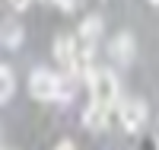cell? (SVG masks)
Masks as SVG:
<instances>
[{
    "mask_svg": "<svg viewBox=\"0 0 159 150\" xmlns=\"http://www.w3.org/2000/svg\"><path fill=\"white\" fill-rule=\"evenodd\" d=\"M29 3H32V0H10L13 10H29Z\"/></svg>",
    "mask_w": 159,
    "mask_h": 150,
    "instance_id": "obj_10",
    "label": "cell"
},
{
    "mask_svg": "<svg viewBox=\"0 0 159 150\" xmlns=\"http://www.w3.org/2000/svg\"><path fill=\"white\" fill-rule=\"evenodd\" d=\"M54 150H76V147H73V144H70V141H61V144H57V147H54Z\"/></svg>",
    "mask_w": 159,
    "mask_h": 150,
    "instance_id": "obj_11",
    "label": "cell"
},
{
    "mask_svg": "<svg viewBox=\"0 0 159 150\" xmlns=\"http://www.w3.org/2000/svg\"><path fill=\"white\" fill-rule=\"evenodd\" d=\"M150 3H156V7H159V0H150Z\"/></svg>",
    "mask_w": 159,
    "mask_h": 150,
    "instance_id": "obj_12",
    "label": "cell"
},
{
    "mask_svg": "<svg viewBox=\"0 0 159 150\" xmlns=\"http://www.w3.org/2000/svg\"><path fill=\"white\" fill-rule=\"evenodd\" d=\"M118 115H121L124 131L137 134L143 125H147V102H143V99H124L121 109H118Z\"/></svg>",
    "mask_w": 159,
    "mask_h": 150,
    "instance_id": "obj_3",
    "label": "cell"
},
{
    "mask_svg": "<svg viewBox=\"0 0 159 150\" xmlns=\"http://www.w3.org/2000/svg\"><path fill=\"white\" fill-rule=\"evenodd\" d=\"M105 118H108V109L99 105V102H89V105L83 109V125L92 128V131H102V128H105Z\"/></svg>",
    "mask_w": 159,
    "mask_h": 150,
    "instance_id": "obj_6",
    "label": "cell"
},
{
    "mask_svg": "<svg viewBox=\"0 0 159 150\" xmlns=\"http://www.w3.org/2000/svg\"><path fill=\"white\" fill-rule=\"evenodd\" d=\"M108 54L115 58V64H130V61H134V35H130V32L115 35L111 45H108Z\"/></svg>",
    "mask_w": 159,
    "mask_h": 150,
    "instance_id": "obj_5",
    "label": "cell"
},
{
    "mask_svg": "<svg viewBox=\"0 0 159 150\" xmlns=\"http://www.w3.org/2000/svg\"><path fill=\"white\" fill-rule=\"evenodd\" d=\"M89 93H92V102H99V105H105V109H111L115 102H118V77L111 74V70H92L89 77Z\"/></svg>",
    "mask_w": 159,
    "mask_h": 150,
    "instance_id": "obj_2",
    "label": "cell"
},
{
    "mask_svg": "<svg viewBox=\"0 0 159 150\" xmlns=\"http://www.w3.org/2000/svg\"><path fill=\"white\" fill-rule=\"evenodd\" d=\"M13 93H16V77H13V67L3 64L0 67V102H10Z\"/></svg>",
    "mask_w": 159,
    "mask_h": 150,
    "instance_id": "obj_8",
    "label": "cell"
},
{
    "mask_svg": "<svg viewBox=\"0 0 159 150\" xmlns=\"http://www.w3.org/2000/svg\"><path fill=\"white\" fill-rule=\"evenodd\" d=\"M76 51H80V48H76V42H73L70 35H57V38H54V58H57V64H61L67 74L76 70Z\"/></svg>",
    "mask_w": 159,
    "mask_h": 150,
    "instance_id": "obj_4",
    "label": "cell"
},
{
    "mask_svg": "<svg viewBox=\"0 0 159 150\" xmlns=\"http://www.w3.org/2000/svg\"><path fill=\"white\" fill-rule=\"evenodd\" d=\"M3 150H10V147H3Z\"/></svg>",
    "mask_w": 159,
    "mask_h": 150,
    "instance_id": "obj_13",
    "label": "cell"
},
{
    "mask_svg": "<svg viewBox=\"0 0 159 150\" xmlns=\"http://www.w3.org/2000/svg\"><path fill=\"white\" fill-rule=\"evenodd\" d=\"M19 42H22V29H19V22L7 19V22H3V48H19Z\"/></svg>",
    "mask_w": 159,
    "mask_h": 150,
    "instance_id": "obj_9",
    "label": "cell"
},
{
    "mask_svg": "<svg viewBox=\"0 0 159 150\" xmlns=\"http://www.w3.org/2000/svg\"><path fill=\"white\" fill-rule=\"evenodd\" d=\"M29 93L38 99V102H57L61 96H67L70 90H64V80L57 74H51V70H32L29 77Z\"/></svg>",
    "mask_w": 159,
    "mask_h": 150,
    "instance_id": "obj_1",
    "label": "cell"
},
{
    "mask_svg": "<svg viewBox=\"0 0 159 150\" xmlns=\"http://www.w3.org/2000/svg\"><path fill=\"white\" fill-rule=\"evenodd\" d=\"M99 32H102V19H99V16L83 19V26H80V45L92 48V45H96V38H99Z\"/></svg>",
    "mask_w": 159,
    "mask_h": 150,
    "instance_id": "obj_7",
    "label": "cell"
}]
</instances>
